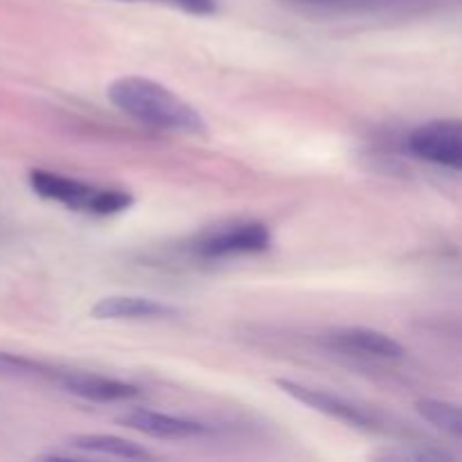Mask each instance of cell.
<instances>
[{
  "instance_id": "13",
  "label": "cell",
  "mask_w": 462,
  "mask_h": 462,
  "mask_svg": "<svg viewBox=\"0 0 462 462\" xmlns=\"http://www.w3.org/2000/svg\"><path fill=\"white\" fill-rule=\"evenodd\" d=\"M374 458L379 460H406V462H431V460H451L454 456L449 451L436 449V447L427 445H404L397 447V449H386L374 454Z\"/></svg>"
},
{
  "instance_id": "8",
  "label": "cell",
  "mask_w": 462,
  "mask_h": 462,
  "mask_svg": "<svg viewBox=\"0 0 462 462\" xmlns=\"http://www.w3.org/2000/svg\"><path fill=\"white\" fill-rule=\"evenodd\" d=\"M54 383L79 400L97 402V404H116V402H129L143 395V391L129 382L95 373H77V370H61Z\"/></svg>"
},
{
  "instance_id": "11",
  "label": "cell",
  "mask_w": 462,
  "mask_h": 462,
  "mask_svg": "<svg viewBox=\"0 0 462 462\" xmlns=\"http://www.w3.org/2000/svg\"><path fill=\"white\" fill-rule=\"evenodd\" d=\"M420 418L431 424L436 431L454 438L462 442V404L447 400H436V397H424L415 404Z\"/></svg>"
},
{
  "instance_id": "5",
  "label": "cell",
  "mask_w": 462,
  "mask_h": 462,
  "mask_svg": "<svg viewBox=\"0 0 462 462\" xmlns=\"http://www.w3.org/2000/svg\"><path fill=\"white\" fill-rule=\"evenodd\" d=\"M406 152L442 170L462 171V120H431L406 135Z\"/></svg>"
},
{
  "instance_id": "12",
  "label": "cell",
  "mask_w": 462,
  "mask_h": 462,
  "mask_svg": "<svg viewBox=\"0 0 462 462\" xmlns=\"http://www.w3.org/2000/svg\"><path fill=\"white\" fill-rule=\"evenodd\" d=\"M0 374L5 377H27V379H50L57 382L61 370L43 364V361L30 359V356L14 355V352L0 350Z\"/></svg>"
},
{
  "instance_id": "6",
  "label": "cell",
  "mask_w": 462,
  "mask_h": 462,
  "mask_svg": "<svg viewBox=\"0 0 462 462\" xmlns=\"http://www.w3.org/2000/svg\"><path fill=\"white\" fill-rule=\"evenodd\" d=\"M328 350L337 355L370 361H397L406 356V347L391 334L370 328H337L320 338Z\"/></svg>"
},
{
  "instance_id": "10",
  "label": "cell",
  "mask_w": 462,
  "mask_h": 462,
  "mask_svg": "<svg viewBox=\"0 0 462 462\" xmlns=\"http://www.w3.org/2000/svg\"><path fill=\"white\" fill-rule=\"evenodd\" d=\"M68 447L86 454L111 456L122 460H152L153 454L134 440L120 436H106V433H81V436L68 438Z\"/></svg>"
},
{
  "instance_id": "4",
  "label": "cell",
  "mask_w": 462,
  "mask_h": 462,
  "mask_svg": "<svg viewBox=\"0 0 462 462\" xmlns=\"http://www.w3.org/2000/svg\"><path fill=\"white\" fill-rule=\"evenodd\" d=\"M275 383H278V388L284 395L296 400L298 404L307 406V409L316 411L320 415H328V418L337 420V422L350 424V427L364 429V431H383V427H386L382 415L356 404V402L347 400V397L337 395V393L307 386V383L293 382V379H278Z\"/></svg>"
},
{
  "instance_id": "1",
  "label": "cell",
  "mask_w": 462,
  "mask_h": 462,
  "mask_svg": "<svg viewBox=\"0 0 462 462\" xmlns=\"http://www.w3.org/2000/svg\"><path fill=\"white\" fill-rule=\"evenodd\" d=\"M108 102L131 120L156 131L180 135H206L208 126L201 113L180 95L152 77L129 75L111 81Z\"/></svg>"
},
{
  "instance_id": "9",
  "label": "cell",
  "mask_w": 462,
  "mask_h": 462,
  "mask_svg": "<svg viewBox=\"0 0 462 462\" xmlns=\"http://www.w3.org/2000/svg\"><path fill=\"white\" fill-rule=\"evenodd\" d=\"M97 320H170L180 316V307L147 296H106L90 310Z\"/></svg>"
},
{
  "instance_id": "16",
  "label": "cell",
  "mask_w": 462,
  "mask_h": 462,
  "mask_svg": "<svg viewBox=\"0 0 462 462\" xmlns=\"http://www.w3.org/2000/svg\"><path fill=\"white\" fill-rule=\"evenodd\" d=\"M120 3H149V0H120Z\"/></svg>"
},
{
  "instance_id": "7",
  "label": "cell",
  "mask_w": 462,
  "mask_h": 462,
  "mask_svg": "<svg viewBox=\"0 0 462 462\" xmlns=\"http://www.w3.org/2000/svg\"><path fill=\"white\" fill-rule=\"evenodd\" d=\"M117 424L138 431L143 436L156 438V440H197L212 433V427L192 418H180L171 413H158L149 409L126 411L117 418Z\"/></svg>"
},
{
  "instance_id": "15",
  "label": "cell",
  "mask_w": 462,
  "mask_h": 462,
  "mask_svg": "<svg viewBox=\"0 0 462 462\" xmlns=\"http://www.w3.org/2000/svg\"><path fill=\"white\" fill-rule=\"evenodd\" d=\"M162 3L174 5V7L194 14V16H210L219 7V0H162Z\"/></svg>"
},
{
  "instance_id": "3",
  "label": "cell",
  "mask_w": 462,
  "mask_h": 462,
  "mask_svg": "<svg viewBox=\"0 0 462 462\" xmlns=\"http://www.w3.org/2000/svg\"><path fill=\"white\" fill-rule=\"evenodd\" d=\"M271 230L262 221H233L212 226L192 239L189 248L203 260H226V257L257 255L271 248Z\"/></svg>"
},
{
  "instance_id": "2",
  "label": "cell",
  "mask_w": 462,
  "mask_h": 462,
  "mask_svg": "<svg viewBox=\"0 0 462 462\" xmlns=\"http://www.w3.org/2000/svg\"><path fill=\"white\" fill-rule=\"evenodd\" d=\"M27 179H30V188L41 199L61 203V206L70 208L75 212L113 217L134 206V197L126 189L99 188V185L84 183V180L70 179V176L57 174V171L32 170Z\"/></svg>"
},
{
  "instance_id": "14",
  "label": "cell",
  "mask_w": 462,
  "mask_h": 462,
  "mask_svg": "<svg viewBox=\"0 0 462 462\" xmlns=\"http://www.w3.org/2000/svg\"><path fill=\"white\" fill-rule=\"evenodd\" d=\"M287 3L314 9H365L379 7V5L388 3V0H287Z\"/></svg>"
}]
</instances>
